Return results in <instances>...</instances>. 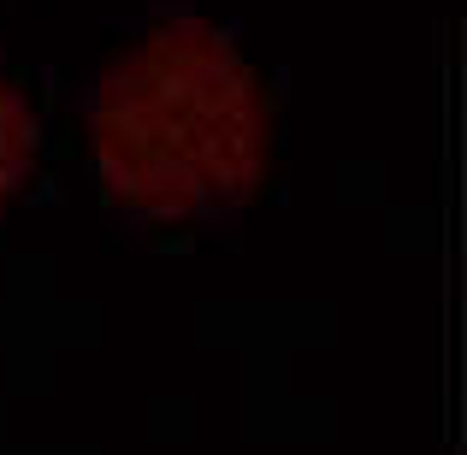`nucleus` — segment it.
Here are the masks:
<instances>
[{
	"label": "nucleus",
	"mask_w": 467,
	"mask_h": 455,
	"mask_svg": "<svg viewBox=\"0 0 467 455\" xmlns=\"http://www.w3.org/2000/svg\"><path fill=\"white\" fill-rule=\"evenodd\" d=\"M30 160H36V119L24 107V95L12 83H0V202L24 183Z\"/></svg>",
	"instance_id": "2"
},
{
	"label": "nucleus",
	"mask_w": 467,
	"mask_h": 455,
	"mask_svg": "<svg viewBox=\"0 0 467 455\" xmlns=\"http://www.w3.org/2000/svg\"><path fill=\"white\" fill-rule=\"evenodd\" d=\"M89 137L113 202L149 219H190L261 190L266 101L213 24L171 18L107 66Z\"/></svg>",
	"instance_id": "1"
}]
</instances>
